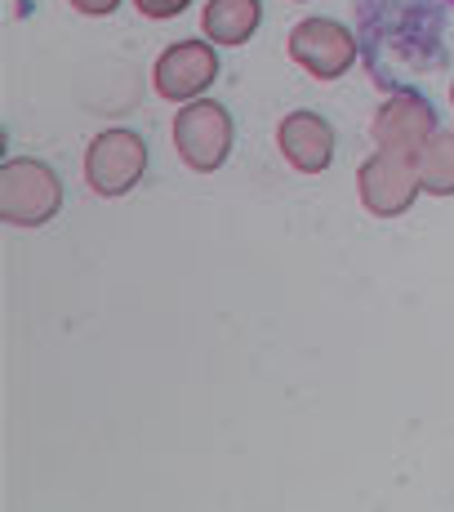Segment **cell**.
Here are the masks:
<instances>
[{
	"label": "cell",
	"mask_w": 454,
	"mask_h": 512,
	"mask_svg": "<svg viewBox=\"0 0 454 512\" xmlns=\"http://www.w3.org/2000/svg\"><path fill=\"white\" fill-rule=\"evenodd\" d=\"M63 210V179L45 161L18 156L0 170V219L9 228H41Z\"/></svg>",
	"instance_id": "6da1fadb"
},
{
	"label": "cell",
	"mask_w": 454,
	"mask_h": 512,
	"mask_svg": "<svg viewBox=\"0 0 454 512\" xmlns=\"http://www.w3.org/2000/svg\"><path fill=\"white\" fill-rule=\"evenodd\" d=\"M174 147L196 174H214L232 152V116L214 98H192L174 116Z\"/></svg>",
	"instance_id": "7a4b0ae2"
},
{
	"label": "cell",
	"mask_w": 454,
	"mask_h": 512,
	"mask_svg": "<svg viewBox=\"0 0 454 512\" xmlns=\"http://www.w3.org/2000/svg\"><path fill=\"white\" fill-rule=\"evenodd\" d=\"M143 170H147V143L134 130H103L85 147V183L107 201L134 192Z\"/></svg>",
	"instance_id": "3957f363"
},
{
	"label": "cell",
	"mask_w": 454,
	"mask_h": 512,
	"mask_svg": "<svg viewBox=\"0 0 454 512\" xmlns=\"http://www.w3.org/2000/svg\"><path fill=\"white\" fill-rule=\"evenodd\" d=\"M357 187H361V205L379 219H397L414 205V196L423 192V179H419V161L410 152H379L357 170Z\"/></svg>",
	"instance_id": "277c9868"
},
{
	"label": "cell",
	"mask_w": 454,
	"mask_h": 512,
	"mask_svg": "<svg viewBox=\"0 0 454 512\" xmlns=\"http://www.w3.org/2000/svg\"><path fill=\"white\" fill-rule=\"evenodd\" d=\"M290 58L317 81H339L357 63V41L334 18H308L290 32Z\"/></svg>",
	"instance_id": "5b68a950"
},
{
	"label": "cell",
	"mask_w": 454,
	"mask_h": 512,
	"mask_svg": "<svg viewBox=\"0 0 454 512\" xmlns=\"http://www.w3.org/2000/svg\"><path fill=\"white\" fill-rule=\"evenodd\" d=\"M214 76H219V58H214V49L205 41L170 45L152 67L156 94L170 98V103H192V98H201L214 85Z\"/></svg>",
	"instance_id": "8992f818"
},
{
	"label": "cell",
	"mask_w": 454,
	"mask_h": 512,
	"mask_svg": "<svg viewBox=\"0 0 454 512\" xmlns=\"http://www.w3.org/2000/svg\"><path fill=\"white\" fill-rule=\"evenodd\" d=\"M370 134H374V143L388 147V152L414 156L432 134H437V112H432V103L419 94H392L388 103L374 112Z\"/></svg>",
	"instance_id": "52a82bcc"
},
{
	"label": "cell",
	"mask_w": 454,
	"mask_h": 512,
	"mask_svg": "<svg viewBox=\"0 0 454 512\" xmlns=\"http://www.w3.org/2000/svg\"><path fill=\"white\" fill-rule=\"evenodd\" d=\"M276 143H281V156L299 174H321L334 161V130L317 112H290L276 130Z\"/></svg>",
	"instance_id": "ba28073f"
},
{
	"label": "cell",
	"mask_w": 454,
	"mask_h": 512,
	"mask_svg": "<svg viewBox=\"0 0 454 512\" xmlns=\"http://www.w3.org/2000/svg\"><path fill=\"white\" fill-rule=\"evenodd\" d=\"M263 23L259 0H210L201 14V27L214 45H245Z\"/></svg>",
	"instance_id": "9c48e42d"
},
{
	"label": "cell",
	"mask_w": 454,
	"mask_h": 512,
	"mask_svg": "<svg viewBox=\"0 0 454 512\" xmlns=\"http://www.w3.org/2000/svg\"><path fill=\"white\" fill-rule=\"evenodd\" d=\"M414 161H419L423 192L454 196V130H437L419 152H414Z\"/></svg>",
	"instance_id": "30bf717a"
},
{
	"label": "cell",
	"mask_w": 454,
	"mask_h": 512,
	"mask_svg": "<svg viewBox=\"0 0 454 512\" xmlns=\"http://www.w3.org/2000/svg\"><path fill=\"white\" fill-rule=\"evenodd\" d=\"M138 9H143L147 18H174V14H183L192 0H134Z\"/></svg>",
	"instance_id": "8fae6325"
},
{
	"label": "cell",
	"mask_w": 454,
	"mask_h": 512,
	"mask_svg": "<svg viewBox=\"0 0 454 512\" xmlns=\"http://www.w3.org/2000/svg\"><path fill=\"white\" fill-rule=\"evenodd\" d=\"M67 5H72L76 14H85V18H107L121 0H67Z\"/></svg>",
	"instance_id": "7c38bea8"
},
{
	"label": "cell",
	"mask_w": 454,
	"mask_h": 512,
	"mask_svg": "<svg viewBox=\"0 0 454 512\" xmlns=\"http://www.w3.org/2000/svg\"><path fill=\"white\" fill-rule=\"evenodd\" d=\"M450 98H454V85H450Z\"/></svg>",
	"instance_id": "4fadbf2b"
}]
</instances>
